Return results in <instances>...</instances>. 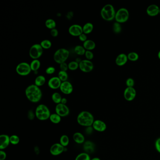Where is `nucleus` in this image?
<instances>
[{"instance_id": "40", "label": "nucleus", "mask_w": 160, "mask_h": 160, "mask_svg": "<svg viewBox=\"0 0 160 160\" xmlns=\"http://www.w3.org/2000/svg\"><path fill=\"white\" fill-rule=\"evenodd\" d=\"M60 70L64 71V72H67V70L69 69L68 64L66 63L65 62L61 63V64H60Z\"/></svg>"}, {"instance_id": "3", "label": "nucleus", "mask_w": 160, "mask_h": 160, "mask_svg": "<svg viewBox=\"0 0 160 160\" xmlns=\"http://www.w3.org/2000/svg\"><path fill=\"white\" fill-rule=\"evenodd\" d=\"M115 12L114 6L111 4H107L103 6L101 11V15L103 19L108 21L113 20L115 18Z\"/></svg>"}, {"instance_id": "48", "label": "nucleus", "mask_w": 160, "mask_h": 160, "mask_svg": "<svg viewBox=\"0 0 160 160\" xmlns=\"http://www.w3.org/2000/svg\"><path fill=\"white\" fill-rule=\"evenodd\" d=\"M67 99H66L65 98H62V101H61V103H62V104H63L66 105V104L67 103Z\"/></svg>"}, {"instance_id": "49", "label": "nucleus", "mask_w": 160, "mask_h": 160, "mask_svg": "<svg viewBox=\"0 0 160 160\" xmlns=\"http://www.w3.org/2000/svg\"><path fill=\"white\" fill-rule=\"evenodd\" d=\"M91 160H101L98 157L93 158V159H91Z\"/></svg>"}, {"instance_id": "11", "label": "nucleus", "mask_w": 160, "mask_h": 160, "mask_svg": "<svg viewBox=\"0 0 160 160\" xmlns=\"http://www.w3.org/2000/svg\"><path fill=\"white\" fill-rule=\"evenodd\" d=\"M136 96V91L134 87H126L124 91V98L126 101H132Z\"/></svg>"}, {"instance_id": "19", "label": "nucleus", "mask_w": 160, "mask_h": 160, "mask_svg": "<svg viewBox=\"0 0 160 160\" xmlns=\"http://www.w3.org/2000/svg\"><path fill=\"white\" fill-rule=\"evenodd\" d=\"M128 58L127 55L124 53H122L118 55L115 59V63L119 66H124L127 63Z\"/></svg>"}, {"instance_id": "9", "label": "nucleus", "mask_w": 160, "mask_h": 160, "mask_svg": "<svg viewBox=\"0 0 160 160\" xmlns=\"http://www.w3.org/2000/svg\"><path fill=\"white\" fill-rule=\"evenodd\" d=\"M94 68L93 63L90 60H83L79 63V68L82 72L88 73L92 72Z\"/></svg>"}, {"instance_id": "13", "label": "nucleus", "mask_w": 160, "mask_h": 160, "mask_svg": "<svg viewBox=\"0 0 160 160\" xmlns=\"http://www.w3.org/2000/svg\"><path fill=\"white\" fill-rule=\"evenodd\" d=\"M69 33L73 36L79 37L83 33V27L79 24H73L69 28Z\"/></svg>"}, {"instance_id": "32", "label": "nucleus", "mask_w": 160, "mask_h": 160, "mask_svg": "<svg viewBox=\"0 0 160 160\" xmlns=\"http://www.w3.org/2000/svg\"><path fill=\"white\" fill-rule=\"evenodd\" d=\"M58 77L61 80V81H66L68 80V74L67 72L60 70L58 73Z\"/></svg>"}, {"instance_id": "23", "label": "nucleus", "mask_w": 160, "mask_h": 160, "mask_svg": "<svg viewBox=\"0 0 160 160\" xmlns=\"http://www.w3.org/2000/svg\"><path fill=\"white\" fill-rule=\"evenodd\" d=\"M93 29V26L91 23H87L85 24L83 26V33L86 34H89L92 32Z\"/></svg>"}, {"instance_id": "39", "label": "nucleus", "mask_w": 160, "mask_h": 160, "mask_svg": "<svg viewBox=\"0 0 160 160\" xmlns=\"http://www.w3.org/2000/svg\"><path fill=\"white\" fill-rule=\"evenodd\" d=\"M85 57H86V59L88 60H91L93 59L94 56L93 54L91 51H88V50H86L85 54Z\"/></svg>"}, {"instance_id": "46", "label": "nucleus", "mask_w": 160, "mask_h": 160, "mask_svg": "<svg viewBox=\"0 0 160 160\" xmlns=\"http://www.w3.org/2000/svg\"><path fill=\"white\" fill-rule=\"evenodd\" d=\"M28 116H29V119L30 120H33L34 118V114L33 112V111H30L28 113Z\"/></svg>"}, {"instance_id": "5", "label": "nucleus", "mask_w": 160, "mask_h": 160, "mask_svg": "<svg viewBox=\"0 0 160 160\" xmlns=\"http://www.w3.org/2000/svg\"><path fill=\"white\" fill-rule=\"evenodd\" d=\"M70 52L67 49H58L54 55V59L56 63L61 64L67 60L69 56Z\"/></svg>"}, {"instance_id": "34", "label": "nucleus", "mask_w": 160, "mask_h": 160, "mask_svg": "<svg viewBox=\"0 0 160 160\" xmlns=\"http://www.w3.org/2000/svg\"><path fill=\"white\" fill-rule=\"evenodd\" d=\"M40 44L43 49H49L52 46V43L49 40H42Z\"/></svg>"}, {"instance_id": "42", "label": "nucleus", "mask_w": 160, "mask_h": 160, "mask_svg": "<svg viewBox=\"0 0 160 160\" xmlns=\"http://www.w3.org/2000/svg\"><path fill=\"white\" fill-rule=\"evenodd\" d=\"M79 40L82 42H83V43L87 40V35L84 33H83L82 34H81L80 36H79Z\"/></svg>"}, {"instance_id": "30", "label": "nucleus", "mask_w": 160, "mask_h": 160, "mask_svg": "<svg viewBox=\"0 0 160 160\" xmlns=\"http://www.w3.org/2000/svg\"><path fill=\"white\" fill-rule=\"evenodd\" d=\"M45 26L47 28L52 30L56 28V24L54 20L53 19H48L45 22Z\"/></svg>"}, {"instance_id": "43", "label": "nucleus", "mask_w": 160, "mask_h": 160, "mask_svg": "<svg viewBox=\"0 0 160 160\" xmlns=\"http://www.w3.org/2000/svg\"><path fill=\"white\" fill-rule=\"evenodd\" d=\"M50 34H51L52 36L54 37H57L58 35V31L57 29H52L50 31Z\"/></svg>"}, {"instance_id": "27", "label": "nucleus", "mask_w": 160, "mask_h": 160, "mask_svg": "<svg viewBox=\"0 0 160 160\" xmlns=\"http://www.w3.org/2000/svg\"><path fill=\"white\" fill-rule=\"evenodd\" d=\"M51 98L54 103H56V104H58L59 103H61L62 97L59 93L55 92L53 93Z\"/></svg>"}, {"instance_id": "1", "label": "nucleus", "mask_w": 160, "mask_h": 160, "mask_svg": "<svg viewBox=\"0 0 160 160\" xmlns=\"http://www.w3.org/2000/svg\"><path fill=\"white\" fill-rule=\"evenodd\" d=\"M25 94L27 99L33 103H37L42 97L41 89L35 84L27 86L25 90Z\"/></svg>"}, {"instance_id": "22", "label": "nucleus", "mask_w": 160, "mask_h": 160, "mask_svg": "<svg viewBox=\"0 0 160 160\" xmlns=\"http://www.w3.org/2000/svg\"><path fill=\"white\" fill-rule=\"evenodd\" d=\"M84 149L86 153L87 154L93 153L95 149V145L91 141H87L84 143Z\"/></svg>"}, {"instance_id": "50", "label": "nucleus", "mask_w": 160, "mask_h": 160, "mask_svg": "<svg viewBox=\"0 0 160 160\" xmlns=\"http://www.w3.org/2000/svg\"><path fill=\"white\" fill-rule=\"evenodd\" d=\"M158 57L159 59L160 60V50L159 51L158 53Z\"/></svg>"}, {"instance_id": "33", "label": "nucleus", "mask_w": 160, "mask_h": 160, "mask_svg": "<svg viewBox=\"0 0 160 160\" xmlns=\"http://www.w3.org/2000/svg\"><path fill=\"white\" fill-rule=\"evenodd\" d=\"M128 60L132 62H136L139 58L138 54L135 52H131L127 55Z\"/></svg>"}, {"instance_id": "16", "label": "nucleus", "mask_w": 160, "mask_h": 160, "mask_svg": "<svg viewBox=\"0 0 160 160\" xmlns=\"http://www.w3.org/2000/svg\"><path fill=\"white\" fill-rule=\"evenodd\" d=\"M92 127L94 130L99 132L104 131L107 129L106 124L100 120H95L93 124Z\"/></svg>"}, {"instance_id": "29", "label": "nucleus", "mask_w": 160, "mask_h": 160, "mask_svg": "<svg viewBox=\"0 0 160 160\" xmlns=\"http://www.w3.org/2000/svg\"><path fill=\"white\" fill-rule=\"evenodd\" d=\"M74 51L76 54L79 56H82L85 55L86 50L85 49L84 47L81 45H77L74 48Z\"/></svg>"}, {"instance_id": "6", "label": "nucleus", "mask_w": 160, "mask_h": 160, "mask_svg": "<svg viewBox=\"0 0 160 160\" xmlns=\"http://www.w3.org/2000/svg\"><path fill=\"white\" fill-rule=\"evenodd\" d=\"M129 18V12L127 9L125 8H121L116 11L115 19L116 22L121 24L127 22Z\"/></svg>"}, {"instance_id": "38", "label": "nucleus", "mask_w": 160, "mask_h": 160, "mask_svg": "<svg viewBox=\"0 0 160 160\" xmlns=\"http://www.w3.org/2000/svg\"><path fill=\"white\" fill-rule=\"evenodd\" d=\"M126 85L128 87H134L135 85L134 80L132 78H128L125 82Z\"/></svg>"}, {"instance_id": "10", "label": "nucleus", "mask_w": 160, "mask_h": 160, "mask_svg": "<svg viewBox=\"0 0 160 160\" xmlns=\"http://www.w3.org/2000/svg\"><path fill=\"white\" fill-rule=\"evenodd\" d=\"M56 113L62 117L68 116L70 114V109L66 105L59 103L56 105L55 108Z\"/></svg>"}, {"instance_id": "2", "label": "nucleus", "mask_w": 160, "mask_h": 160, "mask_svg": "<svg viewBox=\"0 0 160 160\" xmlns=\"http://www.w3.org/2000/svg\"><path fill=\"white\" fill-rule=\"evenodd\" d=\"M77 122L81 126L89 127L92 126L95 121L94 116L89 112L83 111L78 115L77 116Z\"/></svg>"}, {"instance_id": "44", "label": "nucleus", "mask_w": 160, "mask_h": 160, "mask_svg": "<svg viewBox=\"0 0 160 160\" xmlns=\"http://www.w3.org/2000/svg\"><path fill=\"white\" fill-rule=\"evenodd\" d=\"M7 155L6 153L3 150H0V160H5Z\"/></svg>"}, {"instance_id": "28", "label": "nucleus", "mask_w": 160, "mask_h": 160, "mask_svg": "<svg viewBox=\"0 0 160 160\" xmlns=\"http://www.w3.org/2000/svg\"><path fill=\"white\" fill-rule=\"evenodd\" d=\"M70 140L69 137L66 135H62L60 138V143L64 147L68 146L69 144Z\"/></svg>"}, {"instance_id": "12", "label": "nucleus", "mask_w": 160, "mask_h": 160, "mask_svg": "<svg viewBox=\"0 0 160 160\" xmlns=\"http://www.w3.org/2000/svg\"><path fill=\"white\" fill-rule=\"evenodd\" d=\"M64 147L60 143H55L51 146L50 148V152L54 156L60 155L64 151Z\"/></svg>"}, {"instance_id": "8", "label": "nucleus", "mask_w": 160, "mask_h": 160, "mask_svg": "<svg viewBox=\"0 0 160 160\" xmlns=\"http://www.w3.org/2000/svg\"><path fill=\"white\" fill-rule=\"evenodd\" d=\"M16 70L17 74L22 76L28 75L32 71L30 64L26 62H22L19 63L16 67Z\"/></svg>"}, {"instance_id": "15", "label": "nucleus", "mask_w": 160, "mask_h": 160, "mask_svg": "<svg viewBox=\"0 0 160 160\" xmlns=\"http://www.w3.org/2000/svg\"><path fill=\"white\" fill-rule=\"evenodd\" d=\"M62 82L58 77H54L49 80L47 85L49 87L52 89H57L60 87Z\"/></svg>"}, {"instance_id": "14", "label": "nucleus", "mask_w": 160, "mask_h": 160, "mask_svg": "<svg viewBox=\"0 0 160 160\" xmlns=\"http://www.w3.org/2000/svg\"><path fill=\"white\" fill-rule=\"evenodd\" d=\"M60 89L63 93L67 95L72 93L73 90L72 85L68 81L62 82Z\"/></svg>"}, {"instance_id": "4", "label": "nucleus", "mask_w": 160, "mask_h": 160, "mask_svg": "<svg viewBox=\"0 0 160 160\" xmlns=\"http://www.w3.org/2000/svg\"><path fill=\"white\" fill-rule=\"evenodd\" d=\"M51 113L49 108L44 104L39 105L35 109V115L40 121H45L49 119Z\"/></svg>"}, {"instance_id": "36", "label": "nucleus", "mask_w": 160, "mask_h": 160, "mask_svg": "<svg viewBox=\"0 0 160 160\" xmlns=\"http://www.w3.org/2000/svg\"><path fill=\"white\" fill-rule=\"evenodd\" d=\"M20 138L18 136L16 135H13L10 137V142L13 145L18 144L19 143Z\"/></svg>"}, {"instance_id": "18", "label": "nucleus", "mask_w": 160, "mask_h": 160, "mask_svg": "<svg viewBox=\"0 0 160 160\" xmlns=\"http://www.w3.org/2000/svg\"><path fill=\"white\" fill-rule=\"evenodd\" d=\"M160 8L156 4L149 5L147 9V13L150 17H155L159 14Z\"/></svg>"}, {"instance_id": "26", "label": "nucleus", "mask_w": 160, "mask_h": 160, "mask_svg": "<svg viewBox=\"0 0 160 160\" xmlns=\"http://www.w3.org/2000/svg\"><path fill=\"white\" fill-rule=\"evenodd\" d=\"M51 122L55 124H58L61 121V117L56 113L51 114L49 118Z\"/></svg>"}, {"instance_id": "17", "label": "nucleus", "mask_w": 160, "mask_h": 160, "mask_svg": "<svg viewBox=\"0 0 160 160\" xmlns=\"http://www.w3.org/2000/svg\"><path fill=\"white\" fill-rule=\"evenodd\" d=\"M10 143V137L8 135L2 134L0 136V149L3 150L6 149Z\"/></svg>"}, {"instance_id": "25", "label": "nucleus", "mask_w": 160, "mask_h": 160, "mask_svg": "<svg viewBox=\"0 0 160 160\" xmlns=\"http://www.w3.org/2000/svg\"><path fill=\"white\" fill-rule=\"evenodd\" d=\"M31 68L32 71L36 72L40 67V62L38 59L33 60L30 63Z\"/></svg>"}, {"instance_id": "35", "label": "nucleus", "mask_w": 160, "mask_h": 160, "mask_svg": "<svg viewBox=\"0 0 160 160\" xmlns=\"http://www.w3.org/2000/svg\"><path fill=\"white\" fill-rule=\"evenodd\" d=\"M69 69L71 70H75L79 68V63L76 61H72L68 64Z\"/></svg>"}, {"instance_id": "45", "label": "nucleus", "mask_w": 160, "mask_h": 160, "mask_svg": "<svg viewBox=\"0 0 160 160\" xmlns=\"http://www.w3.org/2000/svg\"><path fill=\"white\" fill-rule=\"evenodd\" d=\"M155 145L157 150L160 153V138L156 141Z\"/></svg>"}, {"instance_id": "51", "label": "nucleus", "mask_w": 160, "mask_h": 160, "mask_svg": "<svg viewBox=\"0 0 160 160\" xmlns=\"http://www.w3.org/2000/svg\"><path fill=\"white\" fill-rule=\"evenodd\" d=\"M159 14H160V10H159Z\"/></svg>"}, {"instance_id": "41", "label": "nucleus", "mask_w": 160, "mask_h": 160, "mask_svg": "<svg viewBox=\"0 0 160 160\" xmlns=\"http://www.w3.org/2000/svg\"><path fill=\"white\" fill-rule=\"evenodd\" d=\"M55 71H56V69L55 67H53V66H49V67H47L46 70V73L49 75H51V74L54 73L55 72Z\"/></svg>"}, {"instance_id": "31", "label": "nucleus", "mask_w": 160, "mask_h": 160, "mask_svg": "<svg viewBox=\"0 0 160 160\" xmlns=\"http://www.w3.org/2000/svg\"><path fill=\"white\" fill-rule=\"evenodd\" d=\"M75 160H91V158L88 154L84 152L78 154Z\"/></svg>"}, {"instance_id": "47", "label": "nucleus", "mask_w": 160, "mask_h": 160, "mask_svg": "<svg viewBox=\"0 0 160 160\" xmlns=\"http://www.w3.org/2000/svg\"><path fill=\"white\" fill-rule=\"evenodd\" d=\"M93 128L91 126H89V127H87V129H86V132L87 133V134H92V132H93Z\"/></svg>"}, {"instance_id": "21", "label": "nucleus", "mask_w": 160, "mask_h": 160, "mask_svg": "<svg viewBox=\"0 0 160 160\" xmlns=\"http://www.w3.org/2000/svg\"><path fill=\"white\" fill-rule=\"evenodd\" d=\"M83 46L84 47L85 49L86 50L91 51L95 48L96 44L93 40H87L83 43Z\"/></svg>"}, {"instance_id": "37", "label": "nucleus", "mask_w": 160, "mask_h": 160, "mask_svg": "<svg viewBox=\"0 0 160 160\" xmlns=\"http://www.w3.org/2000/svg\"><path fill=\"white\" fill-rule=\"evenodd\" d=\"M113 30L115 33H119L122 31V27L120 23L115 22L113 24Z\"/></svg>"}, {"instance_id": "20", "label": "nucleus", "mask_w": 160, "mask_h": 160, "mask_svg": "<svg viewBox=\"0 0 160 160\" xmlns=\"http://www.w3.org/2000/svg\"><path fill=\"white\" fill-rule=\"evenodd\" d=\"M73 139L76 143L79 144H81L85 142V137L80 132H75L73 135Z\"/></svg>"}, {"instance_id": "7", "label": "nucleus", "mask_w": 160, "mask_h": 160, "mask_svg": "<svg viewBox=\"0 0 160 160\" xmlns=\"http://www.w3.org/2000/svg\"><path fill=\"white\" fill-rule=\"evenodd\" d=\"M43 49L40 44H35L32 45L29 50V56L33 60L38 59L42 55Z\"/></svg>"}, {"instance_id": "24", "label": "nucleus", "mask_w": 160, "mask_h": 160, "mask_svg": "<svg viewBox=\"0 0 160 160\" xmlns=\"http://www.w3.org/2000/svg\"><path fill=\"white\" fill-rule=\"evenodd\" d=\"M46 82V78L42 75L38 76L35 79V85L38 87L42 86Z\"/></svg>"}]
</instances>
